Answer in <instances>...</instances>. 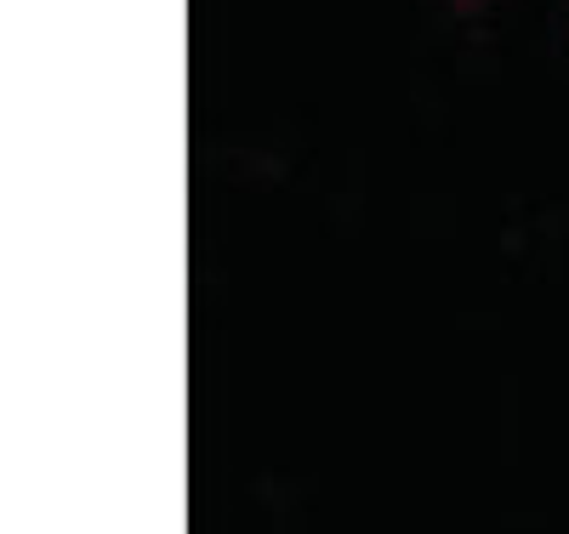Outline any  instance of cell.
Wrapping results in <instances>:
<instances>
[{
    "instance_id": "cell-1",
    "label": "cell",
    "mask_w": 569,
    "mask_h": 534,
    "mask_svg": "<svg viewBox=\"0 0 569 534\" xmlns=\"http://www.w3.org/2000/svg\"><path fill=\"white\" fill-rule=\"evenodd\" d=\"M450 12H485V7H496V0H445Z\"/></svg>"
}]
</instances>
